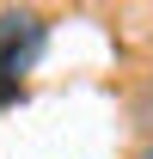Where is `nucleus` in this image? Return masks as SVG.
Returning a JSON list of instances; mask_svg holds the SVG:
<instances>
[{
	"mask_svg": "<svg viewBox=\"0 0 153 159\" xmlns=\"http://www.w3.org/2000/svg\"><path fill=\"white\" fill-rule=\"evenodd\" d=\"M43 43H49V19L31 6H0V110L25 98V74L37 67Z\"/></svg>",
	"mask_w": 153,
	"mask_h": 159,
	"instance_id": "f257e3e1",
	"label": "nucleus"
},
{
	"mask_svg": "<svg viewBox=\"0 0 153 159\" xmlns=\"http://www.w3.org/2000/svg\"><path fill=\"white\" fill-rule=\"evenodd\" d=\"M135 159H153V141H141V147H135Z\"/></svg>",
	"mask_w": 153,
	"mask_h": 159,
	"instance_id": "f03ea898",
	"label": "nucleus"
}]
</instances>
